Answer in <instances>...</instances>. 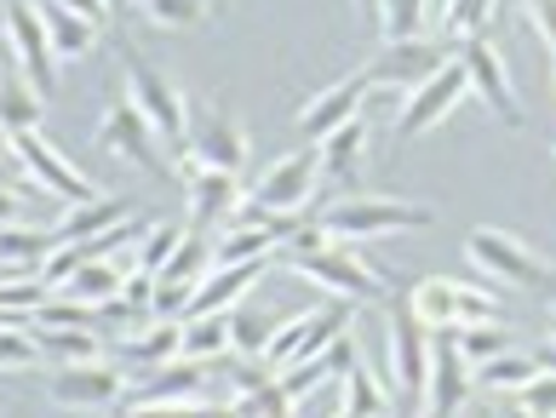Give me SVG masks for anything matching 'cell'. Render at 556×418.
Returning <instances> with one entry per match:
<instances>
[{"label": "cell", "mask_w": 556, "mask_h": 418, "mask_svg": "<svg viewBox=\"0 0 556 418\" xmlns=\"http://www.w3.org/2000/svg\"><path fill=\"white\" fill-rule=\"evenodd\" d=\"M437 213L414 201H390V195H350L333 201L316 218V229L327 241H379V236H402V229H430Z\"/></svg>", "instance_id": "6da1fadb"}, {"label": "cell", "mask_w": 556, "mask_h": 418, "mask_svg": "<svg viewBox=\"0 0 556 418\" xmlns=\"http://www.w3.org/2000/svg\"><path fill=\"white\" fill-rule=\"evenodd\" d=\"M465 258L510 292H551V264L510 229H493V224L465 229Z\"/></svg>", "instance_id": "7a4b0ae2"}, {"label": "cell", "mask_w": 556, "mask_h": 418, "mask_svg": "<svg viewBox=\"0 0 556 418\" xmlns=\"http://www.w3.org/2000/svg\"><path fill=\"white\" fill-rule=\"evenodd\" d=\"M281 264L293 269V276L316 281L321 292H333V299H350V304H374L384 299V276L362 253H350V246L327 241V246H311V253H293V246H281Z\"/></svg>", "instance_id": "3957f363"}, {"label": "cell", "mask_w": 556, "mask_h": 418, "mask_svg": "<svg viewBox=\"0 0 556 418\" xmlns=\"http://www.w3.org/2000/svg\"><path fill=\"white\" fill-rule=\"evenodd\" d=\"M184 121H190V150H184V161L207 166V173H236L241 178L247 155H253L241 115H230L218 98H207V103H190V115H184Z\"/></svg>", "instance_id": "277c9868"}, {"label": "cell", "mask_w": 556, "mask_h": 418, "mask_svg": "<svg viewBox=\"0 0 556 418\" xmlns=\"http://www.w3.org/2000/svg\"><path fill=\"white\" fill-rule=\"evenodd\" d=\"M121 47V64H127V98L143 110V121L155 127L161 143H178L184 138V115H190V103L178 98V87L167 75H161L155 64H143V52L132 47V40H115Z\"/></svg>", "instance_id": "5b68a950"}, {"label": "cell", "mask_w": 556, "mask_h": 418, "mask_svg": "<svg viewBox=\"0 0 556 418\" xmlns=\"http://www.w3.org/2000/svg\"><path fill=\"white\" fill-rule=\"evenodd\" d=\"M453 52L459 47H447V40H430V35H414V40H384V47L367 58V87H425L430 75H437L442 64H453Z\"/></svg>", "instance_id": "8992f818"}, {"label": "cell", "mask_w": 556, "mask_h": 418, "mask_svg": "<svg viewBox=\"0 0 556 418\" xmlns=\"http://www.w3.org/2000/svg\"><path fill=\"white\" fill-rule=\"evenodd\" d=\"M0 24H7V40H12V52H17V75H24L40 98H47L58 87V52H52V35H47L40 7H35V0H7Z\"/></svg>", "instance_id": "52a82bcc"}, {"label": "cell", "mask_w": 556, "mask_h": 418, "mask_svg": "<svg viewBox=\"0 0 556 418\" xmlns=\"http://www.w3.org/2000/svg\"><path fill=\"white\" fill-rule=\"evenodd\" d=\"M465 92H470V75H465V64H459V52H453V64H442L437 75L425 80V87L407 92L402 115H396V143H414L419 132L442 127V121L459 110V98H465Z\"/></svg>", "instance_id": "ba28073f"}, {"label": "cell", "mask_w": 556, "mask_h": 418, "mask_svg": "<svg viewBox=\"0 0 556 418\" xmlns=\"http://www.w3.org/2000/svg\"><path fill=\"white\" fill-rule=\"evenodd\" d=\"M459 64L470 75V92H482V103L505 121V127H528V110H522L517 87H510V69H505V58H500V47H493L488 35L459 40Z\"/></svg>", "instance_id": "9c48e42d"}, {"label": "cell", "mask_w": 556, "mask_h": 418, "mask_svg": "<svg viewBox=\"0 0 556 418\" xmlns=\"http://www.w3.org/2000/svg\"><path fill=\"white\" fill-rule=\"evenodd\" d=\"M52 402L64 407H115L127 402V367L115 355H98V362H70V367H52Z\"/></svg>", "instance_id": "30bf717a"}, {"label": "cell", "mask_w": 556, "mask_h": 418, "mask_svg": "<svg viewBox=\"0 0 556 418\" xmlns=\"http://www.w3.org/2000/svg\"><path fill=\"white\" fill-rule=\"evenodd\" d=\"M316 183H321V150H316V143H304L299 155H281L247 195H253L264 213H304L311 195H316Z\"/></svg>", "instance_id": "8fae6325"}, {"label": "cell", "mask_w": 556, "mask_h": 418, "mask_svg": "<svg viewBox=\"0 0 556 418\" xmlns=\"http://www.w3.org/2000/svg\"><path fill=\"white\" fill-rule=\"evenodd\" d=\"M98 143H104L110 155H121V161H132V166H143V173H155V178H167L173 166L161 161V150H155V127L143 121V110L132 98H115L110 110H104V127H98Z\"/></svg>", "instance_id": "7c38bea8"}, {"label": "cell", "mask_w": 556, "mask_h": 418, "mask_svg": "<svg viewBox=\"0 0 556 418\" xmlns=\"http://www.w3.org/2000/svg\"><path fill=\"white\" fill-rule=\"evenodd\" d=\"M17 161H24V173L40 183L47 195H58L64 206H80V201H98V190H92V178L80 173V166L58 150V143H47L40 132H24L17 138Z\"/></svg>", "instance_id": "4fadbf2b"}, {"label": "cell", "mask_w": 556, "mask_h": 418, "mask_svg": "<svg viewBox=\"0 0 556 418\" xmlns=\"http://www.w3.org/2000/svg\"><path fill=\"white\" fill-rule=\"evenodd\" d=\"M390 372H396V395H425L430 379V332L419 327L414 304L390 299Z\"/></svg>", "instance_id": "5bb4252c"}, {"label": "cell", "mask_w": 556, "mask_h": 418, "mask_svg": "<svg viewBox=\"0 0 556 418\" xmlns=\"http://www.w3.org/2000/svg\"><path fill=\"white\" fill-rule=\"evenodd\" d=\"M224 362H167L155 372H143L138 390H132V407H150V402H224V395L213 390Z\"/></svg>", "instance_id": "9a60e30c"}, {"label": "cell", "mask_w": 556, "mask_h": 418, "mask_svg": "<svg viewBox=\"0 0 556 418\" xmlns=\"http://www.w3.org/2000/svg\"><path fill=\"white\" fill-rule=\"evenodd\" d=\"M470 395H477V384H470V362H465L459 350H453V339H447V332H442V339H430L425 413H430V418H459Z\"/></svg>", "instance_id": "2e32d148"}, {"label": "cell", "mask_w": 556, "mask_h": 418, "mask_svg": "<svg viewBox=\"0 0 556 418\" xmlns=\"http://www.w3.org/2000/svg\"><path fill=\"white\" fill-rule=\"evenodd\" d=\"M362 98H367V75H362V69L344 75V80H333V87H321V92L299 110L304 143H321L327 132H339L344 121H356V115H362Z\"/></svg>", "instance_id": "e0dca14e"}, {"label": "cell", "mask_w": 556, "mask_h": 418, "mask_svg": "<svg viewBox=\"0 0 556 418\" xmlns=\"http://www.w3.org/2000/svg\"><path fill=\"white\" fill-rule=\"evenodd\" d=\"M184 195H190V229H207V224H224L241 206V178L236 173H207V166L184 161Z\"/></svg>", "instance_id": "ac0fdd59"}, {"label": "cell", "mask_w": 556, "mask_h": 418, "mask_svg": "<svg viewBox=\"0 0 556 418\" xmlns=\"http://www.w3.org/2000/svg\"><path fill=\"white\" fill-rule=\"evenodd\" d=\"M264 276H270V258H253V264H218L213 276L195 287L190 316H230L236 304H247V292H253ZM190 316H184V321H190Z\"/></svg>", "instance_id": "d6986e66"}, {"label": "cell", "mask_w": 556, "mask_h": 418, "mask_svg": "<svg viewBox=\"0 0 556 418\" xmlns=\"http://www.w3.org/2000/svg\"><path fill=\"white\" fill-rule=\"evenodd\" d=\"M362 362V350H356V339H333L321 355H311V362H299V367H287L281 372V390L293 395V402H304V395H316V390H327V384H344L350 379V367Z\"/></svg>", "instance_id": "ffe728a7"}, {"label": "cell", "mask_w": 556, "mask_h": 418, "mask_svg": "<svg viewBox=\"0 0 556 418\" xmlns=\"http://www.w3.org/2000/svg\"><path fill=\"white\" fill-rule=\"evenodd\" d=\"M178 350H184V321H150V332H132V339L115 344V362L127 372H155L178 362Z\"/></svg>", "instance_id": "44dd1931"}, {"label": "cell", "mask_w": 556, "mask_h": 418, "mask_svg": "<svg viewBox=\"0 0 556 418\" xmlns=\"http://www.w3.org/2000/svg\"><path fill=\"white\" fill-rule=\"evenodd\" d=\"M132 218V201L127 195H98V201H80L58 218V246H75V241H92V236H110L115 224Z\"/></svg>", "instance_id": "7402d4cb"}, {"label": "cell", "mask_w": 556, "mask_h": 418, "mask_svg": "<svg viewBox=\"0 0 556 418\" xmlns=\"http://www.w3.org/2000/svg\"><path fill=\"white\" fill-rule=\"evenodd\" d=\"M58 253V229H29V224H0V269L29 276L35 264Z\"/></svg>", "instance_id": "603a6c76"}, {"label": "cell", "mask_w": 556, "mask_h": 418, "mask_svg": "<svg viewBox=\"0 0 556 418\" xmlns=\"http://www.w3.org/2000/svg\"><path fill=\"white\" fill-rule=\"evenodd\" d=\"M407 304H414V316H419L425 332L459 327V281H453V276H430L419 287H407Z\"/></svg>", "instance_id": "cb8c5ba5"}, {"label": "cell", "mask_w": 556, "mask_h": 418, "mask_svg": "<svg viewBox=\"0 0 556 418\" xmlns=\"http://www.w3.org/2000/svg\"><path fill=\"white\" fill-rule=\"evenodd\" d=\"M40 17H47V35H52L58 58H87L98 47V35H104V24H92V17H80L70 7H58V0H40Z\"/></svg>", "instance_id": "d4e9b609"}, {"label": "cell", "mask_w": 556, "mask_h": 418, "mask_svg": "<svg viewBox=\"0 0 556 418\" xmlns=\"http://www.w3.org/2000/svg\"><path fill=\"white\" fill-rule=\"evenodd\" d=\"M316 150H321V173H327V178L356 183V178H362V150H367V121H362V115L344 121V127L327 132Z\"/></svg>", "instance_id": "484cf974"}, {"label": "cell", "mask_w": 556, "mask_h": 418, "mask_svg": "<svg viewBox=\"0 0 556 418\" xmlns=\"http://www.w3.org/2000/svg\"><path fill=\"white\" fill-rule=\"evenodd\" d=\"M40 115H47V98L24 75H0V127L24 138V132H40Z\"/></svg>", "instance_id": "4316f807"}, {"label": "cell", "mask_w": 556, "mask_h": 418, "mask_svg": "<svg viewBox=\"0 0 556 418\" xmlns=\"http://www.w3.org/2000/svg\"><path fill=\"white\" fill-rule=\"evenodd\" d=\"M533 372H540V362H533V350H505V355H493V362L482 367H470V384L488 390V395H517Z\"/></svg>", "instance_id": "83f0119b"}, {"label": "cell", "mask_w": 556, "mask_h": 418, "mask_svg": "<svg viewBox=\"0 0 556 418\" xmlns=\"http://www.w3.org/2000/svg\"><path fill=\"white\" fill-rule=\"evenodd\" d=\"M35 344H40V362H52V367L98 362V355H104L98 332H87V327H35Z\"/></svg>", "instance_id": "f1b7e54d"}, {"label": "cell", "mask_w": 556, "mask_h": 418, "mask_svg": "<svg viewBox=\"0 0 556 418\" xmlns=\"http://www.w3.org/2000/svg\"><path fill=\"white\" fill-rule=\"evenodd\" d=\"M121 281H127V269H121L115 258H92V264L75 269L64 292H70V299H80V304H92V309H104V304L121 299Z\"/></svg>", "instance_id": "f546056e"}, {"label": "cell", "mask_w": 556, "mask_h": 418, "mask_svg": "<svg viewBox=\"0 0 556 418\" xmlns=\"http://www.w3.org/2000/svg\"><path fill=\"white\" fill-rule=\"evenodd\" d=\"M178 355L184 362H224L230 355V316H190Z\"/></svg>", "instance_id": "4dcf8cb0"}, {"label": "cell", "mask_w": 556, "mask_h": 418, "mask_svg": "<svg viewBox=\"0 0 556 418\" xmlns=\"http://www.w3.org/2000/svg\"><path fill=\"white\" fill-rule=\"evenodd\" d=\"M447 339H453V350H459L470 367H482V362H493V355L517 350V344H510V332H505L500 321H465V327H447Z\"/></svg>", "instance_id": "1f68e13d"}, {"label": "cell", "mask_w": 556, "mask_h": 418, "mask_svg": "<svg viewBox=\"0 0 556 418\" xmlns=\"http://www.w3.org/2000/svg\"><path fill=\"white\" fill-rule=\"evenodd\" d=\"M213 241H207V229H190V236L178 241V253L167 258V269H161V281H190V287H201L213 276Z\"/></svg>", "instance_id": "d6a6232c"}, {"label": "cell", "mask_w": 556, "mask_h": 418, "mask_svg": "<svg viewBox=\"0 0 556 418\" xmlns=\"http://www.w3.org/2000/svg\"><path fill=\"white\" fill-rule=\"evenodd\" d=\"M344 413L350 418H390V395H384L379 372L367 362H356V367H350V379H344Z\"/></svg>", "instance_id": "836d02e7"}, {"label": "cell", "mask_w": 556, "mask_h": 418, "mask_svg": "<svg viewBox=\"0 0 556 418\" xmlns=\"http://www.w3.org/2000/svg\"><path fill=\"white\" fill-rule=\"evenodd\" d=\"M276 327H281L276 316H264L253 304H236L230 309V355H264L276 339Z\"/></svg>", "instance_id": "e575fe53"}, {"label": "cell", "mask_w": 556, "mask_h": 418, "mask_svg": "<svg viewBox=\"0 0 556 418\" xmlns=\"http://www.w3.org/2000/svg\"><path fill=\"white\" fill-rule=\"evenodd\" d=\"M207 0H143V24L161 29V35H184V29H201L207 24Z\"/></svg>", "instance_id": "d590c367"}, {"label": "cell", "mask_w": 556, "mask_h": 418, "mask_svg": "<svg viewBox=\"0 0 556 418\" xmlns=\"http://www.w3.org/2000/svg\"><path fill=\"white\" fill-rule=\"evenodd\" d=\"M493 7H500V0H447V7H442V40H447V47L477 40L493 24Z\"/></svg>", "instance_id": "8d00e7d4"}, {"label": "cell", "mask_w": 556, "mask_h": 418, "mask_svg": "<svg viewBox=\"0 0 556 418\" xmlns=\"http://www.w3.org/2000/svg\"><path fill=\"white\" fill-rule=\"evenodd\" d=\"M430 17V0H379V35L384 40H414Z\"/></svg>", "instance_id": "74e56055"}, {"label": "cell", "mask_w": 556, "mask_h": 418, "mask_svg": "<svg viewBox=\"0 0 556 418\" xmlns=\"http://www.w3.org/2000/svg\"><path fill=\"white\" fill-rule=\"evenodd\" d=\"M190 236V224H150L138 241V269H150V276H161L167 269V258L178 253V241Z\"/></svg>", "instance_id": "f35d334b"}, {"label": "cell", "mask_w": 556, "mask_h": 418, "mask_svg": "<svg viewBox=\"0 0 556 418\" xmlns=\"http://www.w3.org/2000/svg\"><path fill=\"white\" fill-rule=\"evenodd\" d=\"M29 321H35V327H87V332H98L104 309H92V304H80V299H47Z\"/></svg>", "instance_id": "ab89813d"}, {"label": "cell", "mask_w": 556, "mask_h": 418, "mask_svg": "<svg viewBox=\"0 0 556 418\" xmlns=\"http://www.w3.org/2000/svg\"><path fill=\"white\" fill-rule=\"evenodd\" d=\"M236 418H293V395H287L281 390V379H270V384H264V390H253V395H236Z\"/></svg>", "instance_id": "60d3db41"}, {"label": "cell", "mask_w": 556, "mask_h": 418, "mask_svg": "<svg viewBox=\"0 0 556 418\" xmlns=\"http://www.w3.org/2000/svg\"><path fill=\"white\" fill-rule=\"evenodd\" d=\"M510 407L522 418H556V372H533V379L510 395Z\"/></svg>", "instance_id": "b9f144b4"}, {"label": "cell", "mask_w": 556, "mask_h": 418, "mask_svg": "<svg viewBox=\"0 0 556 418\" xmlns=\"http://www.w3.org/2000/svg\"><path fill=\"white\" fill-rule=\"evenodd\" d=\"M127 418H236L230 402H150V407H127Z\"/></svg>", "instance_id": "7bdbcfd3"}, {"label": "cell", "mask_w": 556, "mask_h": 418, "mask_svg": "<svg viewBox=\"0 0 556 418\" xmlns=\"http://www.w3.org/2000/svg\"><path fill=\"white\" fill-rule=\"evenodd\" d=\"M40 362V344H35V332L29 327H7L0 332V367H12V372H24Z\"/></svg>", "instance_id": "ee69618b"}, {"label": "cell", "mask_w": 556, "mask_h": 418, "mask_svg": "<svg viewBox=\"0 0 556 418\" xmlns=\"http://www.w3.org/2000/svg\"><path fill=\"white\" fill-rule=\"evenodd\" d=\"M465 321H500V304H493L488 292H477V287L459 281V327H465Z\"/></svg>", "instance_id": "f6af8a7d"}, {"label": "cell", "mask_w": 556, "mask_h": 418, "mask_svg": "<svg viewBox=\"0 0 556 418\" xmlns=\"http://www.w3.org/2000/svg\"><path fill=\"white\" fill-rule=\"evenodd\" d=\"M528 17H533V29L545 35V47L556 58V0H528Z\"/></svg>", "instance_id": "bcb514c9"}, {"label": "cell", "mask_w": 556, "mask_h": 418, "mask_svg": "<svg viewBox=\"0 0 556 418\" xmlns=\"http://www.w3.org/2000/svg\"><path fill=\"white\" fill-rule=\"evenodd\" d=\"M58 7H70V12H80V17H92V24H104V29H110V12H104V0H58Z\"/></svg>", "instance_id": "7dc6e473"}, {"label": "cell", "mask_w": 556, "mask_h": 418, "mask_svg": "<svg viewBox=\"0 0 556 418\" xmlns=\"http://www.w3.org/2000/svg\"><path fill=\"white\" fill-rule=\"evenodd\" d=\"M24 178H29V173H24V161H17V155H7V161H0V190H17Z\"/></svg>", "instance_id": "c3c4849f"}, {"label": "cell", "mask_w": 556, "mask_h": 418, "mask_svg": "<svg viewBox=\"0 0 556 418\" xmlns=\"http://www.w3.org/2000/svg\"><path fill=\"white\" fill-rule=\"evenodd\" d=\"M17 213H24V195H17V190H0V224H17Z\"/></svg>", "instance_id": "681fc988"}, {"label": "cell", "mask_w": 556, "mask_h": 418, "mask_svg": "<svg viewBox=\"0 0 556 418\" xmlns=\"http://www.w3.org/2000/svg\"><path fill=\"white\" fill-rule=\"evenodd\" d=\"M533 362H540V372H556V344H545V350H533Z\"/></svg>", "instance_id": "f907efd6"}, {"label": "cell", "mask_w": 556, "mask_h": 418, "mask_svg": "<svg viewBox=\"0 0 556 418\" xmlns=\"http://www.w3.org/2000/svg\"><path fill=\"white\" fill-rule=\"evenodd\" d=\"M356 12L367 17V29H374V24H379V0H356Z\"/></svg>", "instance_id": "816d5d0a"}, {"label": "cell", "mask_w": 556, "mask_h": 418, "mask_svg": "<svg viewBox=\"0 0 556 418\" xmlns=\"http://www.w3.org/2000/svg\"><path fill=\"white\" fill-rule=\"evenodd\" d=\"M7 155H17V138H12L7 127H0V161H7Z\"/></svg>", "instance_id": "f5cc1de1"}, {"label": "cell", "mask_w": 556, "mask_h": 418, "mask_svg": "<svg viewBox=\"0 0 556 418\" xmlns=\"http://www.w3.org/2000/svg\"><path fill=\"white\" fill-rule=\"evenodd\" d=\"M104 12H110V17H127V12H132V0H104Z\"/></svg>", "instance_id": "db71d44e"}, {"label": "cell", "mask_w": 556, "mask_h": 418, "mask_svg": "<svg viewBox=\"0 0 556 418\" xmlns=\"http://www.w3.org/2000/svg\"><path fill=\"white\" fill-rule=\"evenodd\" d=\"M500 418H522V413H517V407H505V413H500Z\"/></svg>", "instance_id": "11a10c76"}, {"label": "cell", "mask_w": 556, "mask_h": 418, "mask_svg": "<svg viewBox=\"0 0 556 418\" xmlns=\"http://www.w3.org/2000/svg\"><path fill=\"white\" fill-rule=\"evenodd\" d=\"M551 332H556V304H551Z\"/></svg>", "instance_id": "9f6ffc18"}, {"label": "cell", "mask_w": 556, "mask_h": 418, "mask_svg": "<svg viewBox=\"0 0 556 418\" xmlns=\"http://www.w3.org/2000/svg\"><path fill=\"white\" fill-rule=\"evenodd\" d=\"M551 155H556V138H551Z\"/></svg>", "instance_id": "6f0895ef"}, {"label": "cell", "mask_w": 556, "mask_h": 418, "mask_svg": "<svg viewBox=\"0 0 556 418\" xmlns=\"http://www.w3.org/2000/svg\"><path fill=\"white\" fill-rule=\"evenodd\" d=\"M339 418H350V413H339Z\"/></svg>", "instance_id": "680465c9"}]
</instances>
